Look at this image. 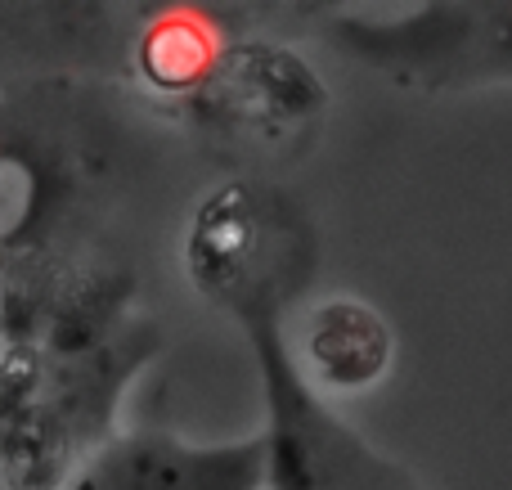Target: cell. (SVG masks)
<instances>
[{
  "label": "cell",
  "mask_w": 512,
  "mask_h": 490,
  "mask_svg": "<svg viewBox=\"0 0 512 490\" xmlns=\"http://www.w3.org/2000/svg\"><path fill=\"white\" fill-rule=\"evenodd\" d=\"M265 392V490H427L400 459L319 401L292 365L288 302L230 306Z\"/></svg>",
  "instance_id": "1"
},
{
  "label": "cell",
  "mask_w": 512,
  "mask_h": 490,
  "mask_svg": "<svg viewBox=\"0 0 512 490\" xmlns=\"http://www.w3.org/2000/svg\"><path fill=\"white\" fill-rule=\"evenodd\" d=\"M324 41L414 95L512 86V0H423L391 14L337 9Z\"/></svg>",
  "instance_id": "2"
},
{
  "label": "cell",
  "mask_w": 512,
  "mask_h": 490,
  "mask_svg": "<svg viewBox=\"0 0 512 490\" xmlns=\"http://www.w3.org/2000/svg\"><path fill=\"white\" fill-rule=\"evenodd\" d=\"M185 266L212 306L288 302L310 288L319 243L306 207L261 180H230L189 221Z\"/></svg>",
  "instance_id": "3"
},
{
  "label": "cell",
  "mask_w": 512,
  "mask_h": 490,
  "mask_svg": "<svg viewBox=\"0 0 512 490\" xmlns=\"http://www.w3.org/2000/svg\"><path fill=\"white\" fill-rule=\"evenodd\" d=\"M63 490H265V432L216 446L167 428L117 432Z\"/></svg>",
  "instance_id": "4"
},
{
  "label": "cell",
  "mask_w": 512,
  "mask_h": 490,
  "mask_svg": "<svg viewBox=\"0 0 512 490\" xmlns=\"http://www.w3.org/2000/svg\"><path fill=\"white\" fill-rule=\"evenodd\" d=\"M391 360H396L391 324L369 302H360V297L319 302L301 320V338L292 342L297 374L328 405L373 392L391 374Z\"/></svg>",
  "instance_id": "5"
},
{
  "label": "cell",
  "mask_w": 512,
  "mask_h": 490,
  "mask_svg": "<svg viewBox=\"0 0 512 490\" xmlns=\"http://www.w3.org/2000/svg\"><path fill=\"white\" fill-rule=\"evenodd\" d=\"M221 41L203 9H167L140 41V68L162 90H194L212 81L221 63Z\"/></svg>",
  "instance_id": "6"
}]
</instances>
